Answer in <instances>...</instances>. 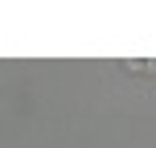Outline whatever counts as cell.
Listing matches in <instances>:
<instances>
[{
	"label": "cell",
	"mask_w": 156,
	"mask_h": 148,
	"mask_svg": "<svg viewBox=\"0 0 156 148\" xmlns=\"http://www.w3.org/2000/svg\"><path fill=\"white\" fill-rule=\"evenodd\" d=\"M123 70H132V74H152V58H123Z\"/></svg>",
	"instance_id": "6da1fadb"
}]
</instances>
